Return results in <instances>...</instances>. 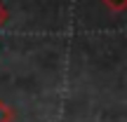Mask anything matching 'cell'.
Here are the masks:
<instances>
[{
	"label": "cell",
	"mask_w": 127,
	"mask_h": 122,
	"mask_svg": "<svg viewBox=\"0 0 127 122\" xmlns=\"http://www.w3.org/2000/svg\"><path fill=\"white\" fill-rule=\"evenodd\" d=\"M14 120V110L0 99V122H12Z\"/></svg>",
	"instance_id": "cell-1"
},
{
	"label": "cell",
	"mask_w": 127,
	"mask_h": 122,
	"mask_svg": "<svg viewBox=\"0 0 127 122\" xmlns=\"http://www.w3.org/2000/svg\"><path fill=\"white\" fill-rule=\"evenodd\" d=\"M7 17H9V14H7V9H5V5L0 2V26H2V24L7 21Z\"/></svg>",
	"instance_id": "cell-3"
},
{
	"label": "cell",
	"mask_w": 127,
	"mask_h": 122,
	"mask_svg": "<svg viewBox=\"0 0 127 122\" xmlns=\"http://www.w3.org/2000/svg\"><path fill=\"white\" fill-rule=\"evenodd\" d=\"M104 5L108 9H113V12H123L125 5H127V0H104Z\"/></svg>",
	"instance_id": "cell-2"
}]
</instances>
